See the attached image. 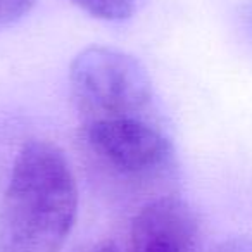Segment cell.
Here are the masks:
<instances>
[{
  "label": "cell",
  "mask_w": 252,
  "mask_h": 252,
  "mask_svg": "<svg viewBox=\"0 0 252 252\" xmlns=\"http://www.w3.org/2000/svg\"><path fill=\"white\" fill-rule=\"evenodd\" d=\"M76 176L64 152L30 140L12 164L0 200V252H61L78 218Z\"/></svg>",
  "instance_id": "6da1fadb"
},
{
  "label": "cell",
  "mask_w": 252,
  "mask_h": 252,
  "mask_svg": "<svg viewBox=\"0 0 252 252\" xmlns=\"http://www.w3.org/2000/svg\"><path fill=\"white\" fill-rule=\"evenodd\" d=\"M69 87L81 125L125 118L154 121L151 78L121 50L88 47L80 52L71 64Z\"/></svg>",
  "instance_id": "7a4b0ae2"
},
{
  "label": "cell",
  "mask_w": 252,
  "mask_h": 252,
  "mask_svg": "<svg viewBox=\"0 0 252 252\" xmlns=\"http://www.w3.org/2000/svg\"><path fill=\"white\" fill-rule=\"evenodd\" d=\"M87 151L112 176L144 182L173 166V145L151 119H107L81 125Z\"/></svg>",
  "instance_id": "3957f363"
},
{
  "label": "cell",
  "mask_w": 252,
  "mask_h": 252,
  "mask_svg": "<svg viewBox=\"0 0 252 252\" xmlns=\"http://www.w3.org/2000/svg\"><path fill=\"white\" fill-rule=\"evenodd\" d=\"M199 223L190 206L178 195L149 200L130 226L126 252H195Z\"/></svg>",
  "instance_id": "277c9868"
},
{
  "label": "cell",
  "mask_w": 252,
  "mask_h": 252,
  "mask_svg": "<svg viewBox=\"0 0 252 252\" xmlns=\"http://www.w3.org/2000/svg\"><path fill=\"white\" fill-rule=\"evenodd\" d=\"M90 16L104 21H123L131 18L137 0H71Z\"/></svg>",
  "instance_id": "5b68a950"
},
{
  "label": "cell",
  "mask_w": 252,
  "mask_h": 252,
  "mask_svg": "<svg viewBox=\"0 0 252 252\" xmlns=\"http://www.w3.org/2000/svg\"><path fill=\"white\" fill-rule=\"evenodd\" d=\"M36 0H0V25H11L35 7Z\"/></svg>",
  "instance_id": "8992f818"
}]
</instances>
